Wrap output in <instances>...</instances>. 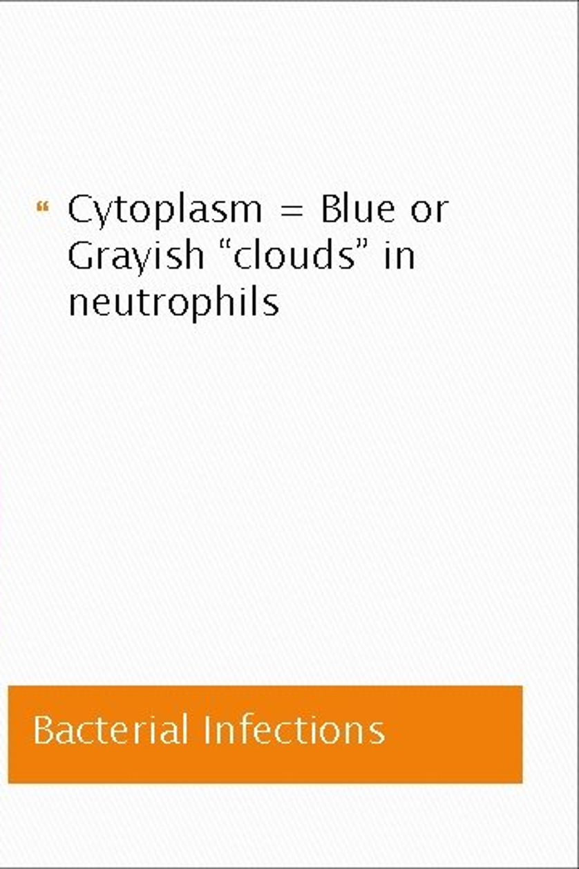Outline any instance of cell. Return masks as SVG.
Returning a JSON list of instances; mask_svg holds the SVG:
<instances>
[{
  "label": "cell",
  "mask_w": 579,
  "mask_h": 869,
  "mask_svg": "<svg viewBox=\"0 0 579 869\" xmlns=\"http://www.w3.org/2000/svg\"><path fill=\"white\" fill-rule=\"evenodd\" d=\"M338 203H340V198H338L336 195H330V194L323 195V206H327V208L338 206Z\"/></svg>",
  "instance_id": "21"
},
{
  "label": "cell",
  "mask_w": 579,
  "mask_h": 869,
  "mask_svg": "<svg viewBox=\"0 0 579 869\" xmlns=\"http://www.w3.org/2000/svg\"><path fill=\"white\" fill-rule=\"evenodd\" d=\"M379 218L383 223H395V205L391 201H383L379 206Z\"/></svg>",
  "instance_id": "14"
},
{
  "label": "cell",
  "mask_w": 579,
  "mask_h": 869,
  "mask_svg": "<svg viewBox=\"0 0 579 869\" xmlns=\"http://www.w3.org/2000/svg\"><path fill=\"white\" fill-rule=\"evenodd\" d=\"M397 269H414V250L412 248H399L397 250L396 258Z\"/></svg>",
  "instance_id": "8"
},
{
  "label": "cell",
  "mask_w": 579,
  "mask_h": 869,
  "mask_svg": "<svg viewBox=\"0 0 579 869\" xmlns=\"http://www.w3.org/2000/svg\"><path fill=\"white\" fill-rule=\"evenodd\" d=\"M220 247H224V248L229 247V239H224L222 243H220Z\"/></svg>",
  "instance_id": "31"
},
{
  "label": "cell",
  "mask_w": 579,
  "mask_h": 869,
  "mask_svg": "<svg viewBox=\"0 0 579 869\" xmlns=\"http://www.w3.org/2000/svg\"><path fill=\"white\" fill-rule=\"evenodd\" d=\"M354 266V259L346 258V254H340V269H351Z\"/></svg>",
  "instance_id": "23"
},
{
  "label": "cell",
  "mask_w": 579,
  "mask_h": 869,
  "mask_svg": "<svg viewBox=\"0 0 579 869\" xmlns=\"http://www.w3.org/2000/svg\"><path fill=\"white\" fill-rule=\"evenodd\" d=\"M391 268V248H386V269Z\"/></svg>",
  "instance_id": "28"
},
{
  "label": "cell",
  "mask_w": 579,
  "mask_h": 869,
  "mask_svg": "<svg viewBox=\"0 0 579 869\" xmlns=\"http://www.w3.org/2000/svg\"><path fill=\"white\" fill-rule=\"evenodd\" d=\"M307 258H309V250L303 248L301 254L298 253L296 248H292V266L294 269H306L307 268Z\"/></svg>",
  "instance_id": "12"
},
{
  "label": "cell",
  "mask_w": 579,
  "mask_h": 869,
  "mask_svg": "<svg viewBox=\"0 0 579 869\" xmlns=\"http://www.w3.org/2000/svg\"><path fill=\"white\" fill-rule=\"evenodd\" d=\"M364 247H367V239H357V245L354 247V250L364 248Z\"/></svg>",
  "instance_id": "27"
},
{
  "label": "cell",
  "mask_w": 579,
  "mask_h": 869,
  "mask_svg": "<svg viewBox=\"0 0 579 869\" xmlns=\"http://www.w3.org/2000/svg\"><path fill=\"white\" fill-rule=\"evenodd\" d=\"M213 211H216V213L219 214V218H220V221H222V223H224L225 219H227V213H225V211H222V209H219V201H216V203H213Z\"/></svg>",
  "instance_id": "24"
},
{
  "label": "cell",
  "mask_w": 579,
  "mask_h": 869,
  "mask_svg": "<svg viewBox=\"0 0 579 869\" xmlns=\"http://www.w3.org/2000/svg\"><path fill=\"white\" fill-rule=\"evenodd\" d=\"M446 203H448V201H439V203H438V223H441V221H443V206Z\"/></svg>",
  "instance_id": "26"
},
{
  "label": "cell",
  "mask_w": 579,
  "mask_h": 869,
  "mask_svg": "<svg viewBox=\"0 0 579 869\" xmlns=\"http://www.w3.org/2000/svg\"><path fill=\"white\" fill-rule=\"evenodd\" d=\"M129 218L134 221V223H145L146 219L150 218V206L146 201L144 200H137L134 203L131 205L129 209Z\"/></svg>",
  "instance_id": "5"
},
{
  "label": "cell",
  "mask_w": 579,
  "mask_h": 869,
  "mask_svg": "<svg viewBox=\"0 0 579 869\" xmlns=\"http://www.w3.org/2000/svg\"><path fill=\"white\" fill-rule=\"evenodd\" d=\"M190 242H192V240L187 239V258H189L187 268H192L193 264H195V259H196L198 269H201V268H203V252H201V248H193L192 250V247H190Z\"/></svg>",
  "instance_id": "13"
},
{
  "label": "cell",
  "mask_w": 579,
  "mask_h": 869,
  "mask_svg": "<svg viewBox=\"0 0 579 869\" xmlns=\"http://www.w3.org/2000/svg\"><path fill=\"white\" fill-rule=\"evenodd\" d=\"M314 729L316 726L312 723L311 725H303L301 726V733H299V739L306 744H314Z\"/></svg>",
  "instance_id": "20"
},
{
  "label": "cell",
  "mask_w": 579,
  "mask_h": 869,
  "mask_svg": "<svg viewBox=\"0 0 579 869\" xmlns=\"http://www.w3.org/2000/svg\"><path fill=\"white\" fill-rule=\"evenodd\" d=\"M253 314H256V287H253Z\"/></svg>",
  "instance_id": "29"
},
{
  "label": "cell",
  "mask_w": 579,
  "mask_h": 869,
  "mask_svg": "<svg viewBox=\"0 0 579 869\" xmlns=\"http://www.w3.org/2000/svg\"><path fill=\"white\" fill-rule=\"evenodd\" d=\"M174 218V205L171 201H158L156 203V223L155 229L160 230L161 224L169 223Z\"/></svg>",
  "instance_id": "4"
},
{
  "label": "cell",
  "mask_w": 579,
  "mask_h": 869,
  "mask_svg": "<svg viewBox=\"0 0 579 869\" xmlns=\"http://www.w3.org/2000/svg\"><path fill=\"white\" fill-rule=\"evenodd\" d=\"M259 242L261 240L256 239L254 240V250L251 248H240L237 254H235V263L238 264V268L242 269H249L251 264H254V268H259Z\"/></svg>",
  "instance_id": "2"
},
{
  "label": "cell",
  "mask_w": 579,
  "mask_h": 869,
  "mask_svg": "<svg viewBox=\"0 0 579 869\" xmlns=\"http://www.w3.org/2000/svg\"><path fill=\"white\" fill-rule=\"evenodd\" d=\"M345 223H348V192H345Z\"/></svg>",
  "instance_id": "30"
},
{
  "label": "cell",
  "mask_w": 579,
  "mask_h": 869,
  "mask_svg": "<svg viewBox=\"0 0 579 869\" xmlns=\"http://www.w3.org/2000/svg\"><path fill=\"white\" fill-rule=\"evenodd\" d=\"M184 196H185V192L184 190H180V223H184V219H185L184 218Z\"/></svg>",
  "instance_id": "25"
},
{
  "label": "cell",
  "mask_w": 579,
  "mask_h": 869,
  "mask_svg": "<svg viewBox=\"0 0 579 869\" xmlns=\"http://www.w3.org/2000/svg\"><path fill=\"white\" fill-rule=\"evenodd\" d=\"M321 738L325 744H335L340 739V728L335 723H325L321 729Z\"/></svg>",
  "instance_id": "9"
},
{
  "label": "cell",
  "mask_w": 579,
  "mask_h": 869,
  "mask_svg": "<svg viewBox=\"0 0 579 869\" xmlns=\"http://www.w3.org/2000/svg\"><path fill=\"white\" fill-rule=\"evenodd\" d=\"M412 218H414L415 223L424 224L426 221H430L431 218V206L426 201L420 200L415 201L414 206H412Z\"/></svg>",
  "instance_id": "6"
},
{
  "label": "cell",
  "mask_w": 579,
  "mask_h": 869,
  "mask_svg": "<svg viewBox=\"0 0 579 869\" xmlns=\"http://www.w3.org/2000/svg\"><path fill=\"white\" fill-rule=\"evenodd\" d=\"M332 245L333 240H327V247L317 248L314 253V266L317 269H332Z\"/></svg>",
  "instance_id": "3"
},
{
  "label": "cell",
  "mask_w": 579,
  "mask_h": 869,
  "mask_svg": "<svg viewBox=\"0 0 579 869\" xmlns=\"http://www.w3.org/2000/svg\"><path fill=\"white\" fill-rule=\"evenodd\" d=\"M209 306L211 301L206 295H196L195 297V316H200V314H206L209 312Z\"/></svg>",
  "instance_id": "17"
},
{
  "label": "cell",
  "mask_w": 579,
  "mask_h": 869,
  "mask_svg": "<svg viewBox=\"0 0 579 869\" xmlns=\"http://www.w3.org/2000/svg\"><path fill=\"white\" fill-rule=\"evenodd\" d=\"M354 211L357 223H372V219H374L372 218V201H366V203L356 201Z\"/></svg>",
  "instance_id": "10"
},
{
  "label": "cell",
  "mask_w": 579,
  "mask_h": 869,
  "mask_svg": "<svg viewBox=\"0 0 579 869\" xmlns=\"http://www.w3.org/2000/svg\"><path fill=\"white\" fill-rule=\"evenodd\" d=\"M287 211H292L287 216H303V206H282V213H287Z\"/></svg>",
  "instance_id": "22"
},
{
  "label": "cell",
  "mask_w": 579,
  "mask_h": 869,
  "mask_svg": "<svg viewBox=\"0 0 579 869\" xmlns=\"http://www.w3.org/2000/svg\"><path fill=\"white\" fill-rule=\"evenodd\" d=\"M346 744H362V725L359 723L346 725Z\"/></svg>",
  "instance_id": "11"
},
{
  "label": "cell",
  "mask_w": 579,
  "mask_h": 869,
  "mask_svg": "<svg viewBox=\"0 0 579 869\" xmlns=\"http://www.w3.org/2000/svg\"><path fill=\"white\" fill-rule=\"evenodd\" d=\"M97 201L91 195L81 194L73 196L70 201V216L77 223H89L92 221V209H95Z\"/></svg>",
  "instance_id": "1"
},
{
  "label": "cell",
  "mask_w": 579,
  "mask_h": 869,
  "mask_svg": "<svg viewBox=\"0 0 579 869\" xmlns=\"http://www.w3.org/2000/svg\"><path fill=\"white\" fill-rule=\"evenodd\" d=\"M189 216H190V219L193 221V223H201V221H203V223H209V219L206 218V216H208V209H206V203L201 205L198 209H195V208H193L192 211H190V214H189Z\"/></svg>",
  "instance_id": "19"
},
{
  "label": "cell",
  "mask_w": 579,
  "mask_h": 869,
  "mask_svg": "<svg viewBox=\"0 0 579 869\" xmlns=\"http://www.w3.org/2000/svg\"><path fill=\"white\" fill-rule=\"evenodd\" d=\"M341 218V211L338 209V206H333V208H327L323 206V223L330 224V223H336Z\"/></svg>",
  "instance_id": "18"
},
{
  "label": "cell",
  "mask_w": 579,
  "mask_h": 869,
  "mask_svg": "<svg viewBox=\"0 0 579 869\" xmlns=\"http://www.w3.org/2000/svg\"><path fill=\"white\" fill-rule=\"evenodd\" d=\"M218 314H234V298L230 295L218 298Z\"/></svg>",
  "instance_id": "16"
},
{
  "label": "cell",
  "mask_w": 579,
  "mask_h": 869,
  "mask_svg": "<svg viewBox=\"0 0 579 869\" xmlns=\"http://www.w3.org/2000/svg\"><path fill=\"white\" fill-rule=\"evenodd\" d=\"M253 218L256 219V223H261V203L258 201L247 203V209H245V223H249Z\"/></svg>",
  "instance_id": "15"
},
{
  "label": "cell",
  "mask_w": 579,
  "mask_h": 869,
  "mask_svg": "<svg viewBox=\"0 0 579 869\" xmlns=\"http://www.w3.org/2000/svg\"><path fill=\"white\" fill-rule=\"evenodd\" d=\"M285 263V253L282 248L274 247L266 253V264L271 269H281Z\"/></svg>",
  "instance_id": "7"
}]
</instances>
